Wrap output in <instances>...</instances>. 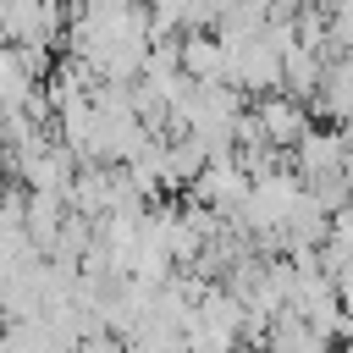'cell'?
Returning <instances> with one entry per match:
<instances>
[{"mask_svg":"<svg viewBox=\"0 0 353 353\" xmlns=\"http://www.w3.org/2000/svg\"><path fill=\"white\" fill-rule=\"evenodd\" d=\"M176 61L193 83H226V44L210 39V33H188L176 44Z\"/></svg>","mask_w":353,"mask_h":353,"instance_id":"3957f363","label":"cell"},{"mask_svg":"<svg viewBox=\"0 0 353 353\" xmlns=\"http://www.w3.org/2000/svg\"><path fill=\"white\" fill-rule=\"evenodd\" d=\"M72 353H132V347H127L121 336H110V331H94V336H83Z\"/></svg>","mask_w":353,"mask_h":353,"instance_id":"277c9868","label":"cell"},{"mask_svg":"<svg viewBox=\"0 0 353 353\" xmlns=\"http://www.w3.org/2000/svg\"><path fill=\"white\" fill-rule=\"evenodd\" d=\"M254 127H259V138L265 143H276V149H298L303 143V132H309V105L298 99V94H259L254 99Z\"/></svg>","mask_w":353,"mask_h":353,"instance_id":"6da1fadb","label":"cell"},{"mask_svg":"<svg viewBox=\"0 0 353 353\" xmlns=\"http://www.w3.org/2000/svg\"><path fill=\"white\" fill-rule=\"evenodd\" d=\"M314 110H325L336 127H353V55L325 66V77L314 88Z\"/></svg>","mask_w":353,"mask_h":353,"instance_id":"7a4b0ae2","label":"cell"}]
</instances>
